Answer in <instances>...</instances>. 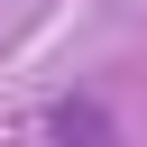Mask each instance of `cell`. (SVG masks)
Masks as SVG:
<instances>
[{"instance_id":"cell-1","label":"cell","mask_w":147,"mask_h":147,"mask_svg":"<svg viewBox=\"0 0 147 147\" xmlns=\"http://www.w3.org/2000/svg\"><path fill=\"white\" fill-rule=\"evenodd\" d=\"M119 129H110V101L101 92H64L55 110H46V147H110Z\"/></svg>"}]
</instances>
